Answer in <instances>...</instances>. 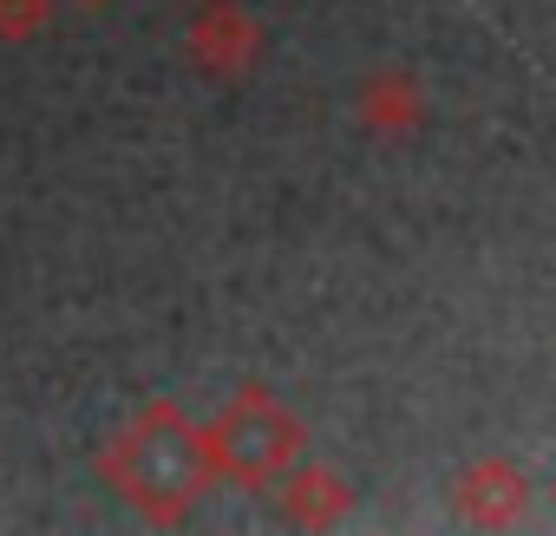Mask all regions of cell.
<instances>
[{
    "instance_id": "6da1fadb",
    "label": "cell",
    "mask_w": 556,
    "mask_h": 536,
    "mask_svg": "<svg viewBox=\"0 0 556 536\" xmlns=\"http://www.w3.org/2000/svg\"><path fill=\"white\" fill-rule=\"evenodd\" d=\"M99 477L151 523H177L203 484L216 477L210 464V445H203V425H190L177 406H144L105 451H99Z\"/></svg>"
},
{
    "instance_id": "7a4b0ae2",
    "label": "cell",
    "mask_w": 556,
    "mask_h": 536,
    "mask_svg": "<svg viewBox=\"0 0 556 536\" xmlns=\"http://www.w3.org/2000/svg\"><path fill=\"white\" fill-rule=\"evenodd\" d=\"M302 419L275 399L268 386H242L210 425H203V445H210V464L216 477H236V484H275L295 458H302Z\"/></svg>"
},
{
    "instance_id": "3957f363",
    "label": "cell",
    "mask_w": 556,
    "mask_h": 536,
    "mask_svg": "<svg viewBox=\"0 0 556 536\" xmlns=\"http://www.w3.org/2000/svg\"><path fill=\"white\" fill-rule=\"evenodd\" d=\"M184 53H190L210 79H249L255 60H262V27H255L242 8H229V0H203V14H197L190 34H184Z\"/></svg>"
},
{
    "instance_id": "277c9868",
    "label": "cell",
    "mask_w": 556,
    "mask_h": 536,
    "mask_svg": "<svg viewBox=\"0 0 556 536\" xmlns=\"http://www.w3.org/2000/svg\"><path fill=\"white\" fill-rule=\"evenodd\" d=\"M452 503H458L465 523L504 529V523H523V510H530V477H523V464H510V458L491 451V458H471V464L458 471Z\"/></svg>"
},
{
    "instance_id": "5b68a950",
    "label": "cell",
    "mask_w": 556,
    "mask_h": 536,
    "mask_svg": "<svg viewBox=\"0 0 556 536\" xmlns=\"http://www.w3.org/2000/svg\"><path fill=\"white\" fill-rule=\"evenodd\" d=\"M354 118L367 125V138L400 144V138H413L426 125V92H419V79L406 66H374L361 79V92H354Z\"/></svg>"
},
{
    "instance_id": "8992f818",
    "label": "cell",
    "mask_w": 556,
    "mask_h": 536,
    "mask_svg": "<svg viewBox=\"0 0 556 536\" xmlns=\"http://www.w3.org/2000/svg\"><path fill=\"white\" fill-rule=\"evenodd\" d=\"M275 503H282V516L302 523V529H334V523L348 516L354 490H348L341 471H328V464H302V458H295L282 477H275Z\"/></svg>"
},
{
    "instance_id": "52a82bcc",
    "label": "cell",
    "mask_w": 556,
    "mask_h": 536,
    "mask_svg": "<svg viewBox=\"0 0 556 536\" xmlns=\"http://www.w3.org/2000/svg\"><path fill=\"white\" fill-rule=\"evenodd\" d=\"M53 27V0H0V40L8 47H27Z\"/></svg>"
},
{
    "instance_id": "ba28073f",
    "label": "cell",
    "mask_w": 556,
    "mask_h": 536,
    "mask_svg": "<svg viewBox=\"0 0 556 536\" xmlns=\"http://www.w3.org/2000/svg\"><path fill=\"white\" fill-rule=\"evenodd\" d=\"M73 8H112V0H73Z\"/></svg>"
}]
</instances>
